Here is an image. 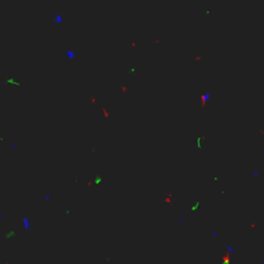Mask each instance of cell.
I'll return each mask as SVG.
<instances>
[{"mask_svg":"<svg viewBox=\"0 0 264 264\" xmlns=\"http://www.w3.org/2000/svg\"><path fill=\"white\" fill-rule=\"evenodd\" d=\"M5 83H8V84H12V85H16V86H21V83H19V81L13 80L12 77H7V79H5Z\"/></svg>","mask_w":264,"mask_h":264,"instance_id":"1","label":"cell"},{"mask_svg":"<svg viewBox=\"0 0 264 264\" xmlns=\"http://www.w3.org/2000/svg\"><path fill=\"white\" fill-rule=\"evenodd\" d=\"M16 236H17L16 231H8V232H5V237H7V239H12V237H16Z\"/></svg>","mask_w":264,"mask_h":264,"instance_id":"2","label":"cell"},{"mask_svg":"<svg viewBox=\"0 0 264 264\" xmlns=\"http://www.w3.org/2000/svg\"><path fill=\"white\" fill-rule=\"evenodd\" d=\"M198 205H200V202H198V201H196V204H194L193 206H191V210H196L197 207H198Z\"/></svg>","mask_w":264,"mask_h":264,"instance_id":"3","label":"cell"}]
</instances>
